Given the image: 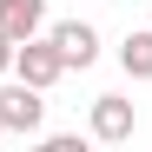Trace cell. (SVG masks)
I'll return each mask as SVG.
<instances>
[{
	"instance_id": "6da1fadb",
	"label": "cell",
	"mask_w": 152,
	"mask_h": 152,
	"mask_svg": "<svg viewBox=\"0 0 152 152\" xmlns=\"http://www.w3.org/2000/svg\"><path fill=\"white\" fill-rule=\"evenodd\" d=\"M60 73H66V60H60V46L46 40V33H33V40H20L13 46V80H27V86H60Z\"/></svg>"
},
{
	"instance_id": "7a4b0ae2",
	"label": "cell",
	"mask_w": 152,
	"mask_h": 152,
	"mask_svg": "<svg viewBox=\"0 0 152 152\" xmlns=\"http://www.w3.org/2000/svg\"><path fill=\"white\" fill-rule=\"evenodd\" d=\"M0 126L40 139V126H46V99H40V86H27V80H7V86H0Z\"/></svg>"
},
{
	"instance_id": "3957f363",
	"label": "cell",
	"mask_w": 152,
	"mask_h": 152,
	"mask_svg": "<svg viewBox=\"0 0 152 152\" xmlns=\"http://www.w3.org/2000/svg\"><path fill=\"white\" fill-rule=\"evenodd\" d=\"M132 126H139V113H132V99H126V93H99L93 113H86V132H93L99 145H126V139H132Z\"/></svg>"
},
{
	"instance_id": "277c9868",
	"label": "cell",
	"mask_w": 152,
	"mask_h": 152,
	"mask_svg": "<svg viewBox=\"0 0 152 152\" xmlns=\"http://www.w3.org/2000/svg\"><path fill=\"white\" fill-rule=\"evenodd\" d=\"M46 40L60 46V60H66V73H73V66L86 73V66L99 60V27H86V20H53V27H46Z\"/></svg>"
},
{
	"instance_id": "5b68a950",
	"label": "cell",
	"mask_w": 152,
	"mask_h": 152,
	"mask_svg": "<svg viewBox=\"0 0 152 152\" xmlns=\"http://www.w3.org/2000/svg\"><path fill=\"white\" fill-rule=\"evenodd\" d=\"M0 33H13V40L46 33V0H0Z\"/></svg>"
},
{
	"instance_id": "8992f818",
	"label": "cell",
	"mask_w": 152,
	"mask_h": 152,
	"mask_svg": "<svg viewBox=\"0 0 152 152\" xmlns=\"http://www.w3.org/2000/svg\"><path fill=\"white\" fill-rule=\"evenodd\" d=\"M119 66H126V80H152V27H132L119 40Z\"/></svg>"
},
{
	"instance_id": "52a82bcc",
	"label": "cell",
	"mask_w": 152,
	"mask_h": 152,
	"mask_svg": "<svg viewBox=\"0 0 152 152\" xmlns=\"http://www.w3.org/2000/svg\"><path fill=\"white\" fill-rule=\"evenodd\" d=\"M40 152H80V132H46Z\"/></svg>"
},
{
	"instance_id": "ba28073f",
	"label": "cell",
	"mask_w": 152,
	"mask_h": 152,
	"mask_svg": "<svg viewBox=\"0 0 152 152\" xmlns=\"http://www.w3.org/2000/svg\"><path fill=\"white\" fill-rule=\"evenodd\" d=\"M13 46H20L13 33H0V80H7V73H13Z\"/></svg>"
},
{
	"instance_id": "9c48e42d",
	"label": "cell",
	"mask_w": 152,
	"mask_h": 152,
	"mask_svg": "<svg viewBox=\"0 0 152 152\" xmlns=\"http://www.w3.org/2000/svg\"><path fill=\"white\" fill-rule=\"evenodd\" d=\"M0 139H7V126H0Z\"/></svg>"
}]
</instances>
